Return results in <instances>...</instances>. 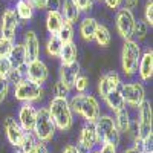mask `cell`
<instances>
[{
    "label": "cell",
    "instance_id": "29",
    "mask_svg": "<svg viewBox=\"0 0 153 153\" xmlns=\"http://www.w3.org/2000/svg\"><path fill=\"white\" fill-rule=\"evenodd\" d=\"M75 34H76V31H75L74 25L65 22V25H63V28L57 34V37L63 45H69V43H75Z\"/></svg>",
    "mask_w": 153,
    "mask_h": 153
},
{
    "label": "cell",
    "instance_id": "7",
    "mask_svg": "<svg viewBox=\"0 0 153 153\" xmlns=\"http://www.w3.org/2000/svg\"><path fill=\"white\" fill-rule=\"evenodd\" d=\"M94 127H95L97 138H98V146L103 144V143H109V144H113V146L120 147L123 136L117 130V127H115L112 113L103 112L98 117V120L94 123Z\"/></svg>",
    "mask_w": 153,
    "mask_h": 153
},
{
    "label": "cell",
    "instance_id": "43",
    "mask_svg": "<svg viewBox=\"0 0 153 153\" xmlns=\"http://www.w3.org/2000/svg\"><path fill=\"white\" fill-rule=\"evenodd\" d=\"M139 3H141V0H123V6H124L126 9L133 11V12L138 9Z\"/></svg>",
    "mask_w": 153,
    "mask_h": 153
},
{
    "label": "cell",
    "instance_id": "12",
    "mask_svg": "<svg viewBox=\"0 0 153 153\" xmlns=\"http://www.w3.org/2000/svg\"><path fill=\"white\" fill-rule=\"evenodd\" d=\"M123 76L117 71H107L98 78L97 81V97L101 101L104 97H107L110 92L118 91L121 83H123Z\"/></svg>",
    "mask_w": 153,
    "mask_h": 153
},
{
    "label": "cell",
    "instance_id": "19",
    "mask_svg": "<svg viewBox=\"0 0 153 153\" xmlns=\"http://www.w3.org/2000/svg\"><path fill=\"white\" fill-rule=\"evenodd\" d=\"M98 20L94 17V16H83L78 22V28H76V32H78V37L84 43H92L94 40V34L97 31V26H98Z\"/></svg>",
    "mask_w": 153,
    "mask_h": 153
},
{
    "label": "cell",
    "instance_id": "34",
    "mask_svg": "<svg viewBox=\"0 0 153 153\" xmlns=\"http://www.w3.org/2000/svg\"><path fill=\"white\" fill-rule=\"evenodd\" d=\"M52 92H54V97H58V98H69L72 95V89H69L68 86H65L60 80H57L52 86Z\"/></svg>",
    "mask_w": 153,
    "mask_h": 153
},
{
    "label": "cell",
    "instance_id": "22",
    "mask_svg": "<svg viewBox=\"0 0 153 153\" xmlns=\"http://www.w3.org/2000/svg\"><path fill=\"white\" fill-rule=\"evenodd\" d=\"M65 25V19H63L60 9H52V11H46L45 16V28L49 35H57L60 29Z\"/></svg>",
    "mask_w": 153,
    "mask_h": 153
},
{
    "label": "cell",
    "instance_id": "2",
    "mask_svg": "<svg viewBox=\"0 0 153 153\" xmlns=\"http://www.w3.org/2000/svg\"><path fill=\"white\" fill-rule=\"evenodd\" d=\"M133 120L138 130L136 143L143 149H152V138H153V107L152 101L146 100L136 110H133Z\"/></svg>",
    "mask_w": 153,
    "mask_h": 153
},
{
    "label": "cell",
    "instance_id": "38",
    "mask_svg": "<svg viewBox=\"0 0 153 153\" xmlns=\"http://www.w3.org/2000/svg\"><path fill=\"white\" fill-rule=\"evenodd\" d=\"M11 91H12V86L5 78H0V106L8 100V97L11 95Z\"/></svg>",
    "mask_w": 153,
    "mask_h": 153
},
{
    "label": "cell",
    "instance_id": "8",
    "mask_svg": "<svg viewBox=\"0 0 153 153\" xmlns=\"http://www.w3.org/2000/svg\"><path fill=\"white\" fill-rule=\"evenodd\" d=\"M32 135L38 139V141H43V143H48V144L52 143V139L57 135V127H55L52 118H51L46 104L38 106L37 120H35V124H34Z\"/></svg>",
    "mask_w": 153,
    "mask_h": 153
},
{
    "label": "cell",
    "instance_id": "42",
    "mask_svg": "<svg viewBox=\"0 0 153 153\" xmlns=\"http://www.w3.org/2000/svg\"><path fill=\"white\" fill-rule=\"evenodd\" d=\"M34 153H51L49 144H48V143H43V141H38V139H37V144H35Z\"/></svg>",
    "mask_w": 153,
    "mask_h": 153
},
{
    "label": "cell",
    "instance_id": "45",
    "mask_svg": "<svg viewBox=\"0 0 153 153\" xmlns=\"http://www.w3.org/2000/svg\"><path fill=\"white\" fill-rule=\"evenodd\" d=\"M28 2H29L37 11H45V9H46V2H48V0H28Z\"/></svg>",
    "mask_w": 153,
    "mask_h": 153
},
{
    "label": "cell",
    "instance_id": "37",
    "mask_svg": "<svg viewBox=\"0 0 153 153\" xmlns=\"http://www.w3.org/2000/svg\"><path fill=\"white\" fill-rule=\"evenodd\" d=\"M14 43H16V42L8 40V38H5V37L0 35V58H8V57H9Z\"/></svg>",
    "mask_w": 153,
    "mask_h": 153
},
{
    "label": "cell",
    "instance_id": "27",
    "mask_svg": "<svg viewBox=\"0 0 153 153\" xmlns=\"http://www.w3.org/2000/svg\"><path fill=\"white\" fill-rule=\"evenodd\" d=\"M58 60H60V65H72V63L78 61V48H76V43L63 45Z\"/></svg>",
    "mask_w": 153,
    "mask_h": 153
},
{
    "label": "cell",
    "instance_id": "46",
    "mask_svg": "<svg viewBox=\"0 0 153 153\" xmlns=\"http://www.w3.org/2000/svg\"><path fill=\"white\" fill-rule=\"evenodd\" d=\"M61 0H48L46 2V9L45 11H52V9H60Z\"/></svg>",
    "mask_w": 153,
    "mask_h": 153
},
{
    "label": "cell",
    "instance_id": "39",
    "mask_svg": "<svg viewBox=\"0 0 153 153\" xmlns=\"http://www.w3.org/2000/svg\"><path fill=\"white\" fill-rule=\"evenodd\" d=\"M12 68H14V66L11 65L9 58H0V78H5L6 80V76L11 72Z\"/></svg>",
    "mask_w": 153,
    "mask_h": 153
},
{
    "label": "cell",
    "instance_id": "25",
    "mask_svg": "<svg viewBox=\"0 0 153 153\" xmlns=\"http://www.w3.org/2000/svg\"><path fill=\"white\" fill-rule=\"evenodd\" d=\"M9 61H11V65L17 68V69H25V66L28 65V58H26V52H25V48L23 45L17 40L14 43V46H12V51H11V54H9Z\"/></svg>",
    "mask_w": 153,
    "mask_h": 153
},
{
    "label": "cell",
    "instance_id": "33",
    "mask_svg": "<svg viewBox=\"0 0 153 153\" xmlns=\"http://www.w3.org/2000/svg\"><path fill=\"white\" fill-rule=\"evenodd\" d=\"M146 25L152 29L153 28V0H146L143 6V17H141Z\"/></svg>",
    "mask_w": 153,
    "mask_h": 153
},
{
    "label": "cell",
    "instance_id": "31",
    "mask_svg": "<svg viewBox=\"0 0 153 153\" xmlns=\"http://www.w3.org/2000/svg\"><path fill=\"white\" fill-rule=\"evenodd\" d=\"M89 89H91V80H89V76L84 74H80V76L74 83L72 91L75 94H87Z\"/></svg>",
    "mask_w": 153,
    "mask_h": 153
},
{
    "label": "cell",
    "instance_id": "3",
    "mask_svg": "<svg viewBox=\"0 0 153 153\" xmlns=\"http://www.w3.org/2000/svg\"><path fill=\"white\" fill-rule=\"evenodd\" d=\"M48 110L52 118L57 132H71L75 126V115L69 106V98H58L52 97L48 101Z\"/></svg>",
    "mask_w": 153,
    "mask_h": 153
},
{
    "label": "cell",
    "instance_id": "5",
    "mask_svg": "<svg viewBox=\"0 0 153 153\" xmlns=\"http://www.w3.org/2000/svg\"><path fill=\"white\" fill-rule=\"evenodd\" d=\"M120 92L123 95L124 104L127 109H130L132 112L136 110L141 106L147 98V87L144 83H141L136 78H130V80H123L121 86H120Z\"/></svg>",
    "mask_w": 153,
    "mask_h": 153
},
{
    "label": "cell",
    "instance_id": "10",
    "mask_svg": "<svg viewBox=\"0 0 153 153\" xmlns=\"http://www.w3.org/2000/svg\"><path fill=\"white\" fill-rule=\"evenodd\" d=\"M20 28H22V23L17 19L12 6L11 5L5 6L2 14H0V35L8 38V40L17 42Z\"/></svg>",
    "mask_w": 153,
    "mask_h": 153
},
{
    "label": "cell",
    "instance_id": "9",
    "mask_svg": "<svg viewBox=\"0 0 153 153\" xmlns=\"http://www.w3.org/2000/svg\"><path fill=\"white\" fill-rule=\"evenodd\" d=\"M135 23H136V14L130 9H126L124 6L115 11L113 14V25L117 34L126 40H133V31H135Z\"/></svg>",
    "mask_w": 153,
    "mask_h": 153
},
{
    "label": "cell",
    "instance_id": "23",
    "mask_svg": "<svg viewBox=\"0 0 153 153\" xmlns=\"http://www.w3.org/2000/svg\"><path fill=\"white\" fill-rule=\"evenodd\" d=\"M60 12L65 22L71 23V25H78L80 19L83 17V14L76 9V6L72 3V0H61V6H60Z\"/></svg>",
    "mask_w": 153,
    "mask_h": 153
},
{
    "label": "cell",
    "instance_id": "32",
    "mask_svg": "<svg viewBox=\"0 0 153 153\" xmlns=\"http://www.w3.org/2000/svg\"><path fill=\"white\" fill-rule=\"evenodd\" d=\"M35 144H37V138L32 135V132H26V135H25V138H23V143H22L19 150L22 153H34Z\"/></svg>",
    "mask_w": 153,
    "mask_h": 153
},
{
    "label": "cell",
    "instance_id": "50",
    "mask_svg": "<svg viewBox=\"0 0 153 153\" xmlns=\"http://www.w3.org/2000/svg\"><path fill=\"white\" fill-rule=\"evenodd\" d=\"M95 2H101V0H95Z\"/></svg>",
    "mask_w": 153,
    "mask_h": 153
},
{
    "label": "cell",
    "instance_id": "48",
    "mask_svg": "<svg viewBox=\"0 0 153 153\" xmlns=\"http://www.w3.org/2000/svg\"><path fill=\"white\" fill-rule=\"evenodd\" d=\"M144 153H153V150H152V149H147V150H146Z\"/></svg>",
    "mask_w": 153,
    "mask_h": 153
},
{
    "label": "cell",
    "instance_id": "36",
    "mask_svg": "<svg viewBox=\"0 0 153 153\" xmlns=\"http://www.w3.org/2000/svg\"><path fill=\"white\" fill-rule=\"evenodd\" d=\"M22 80H25V71H23V69H17V68H12L11 72L8 74V76H6V81H8L11 86L19 84Z\"/></svg>",
    "mask_w": 153,
    "mask_h": 153
},
{
    "label": "cell",
    "instance_id": "51",
    "mask_svg": "<svg viewBox=\"0 0 153 153\" xmlns=\"http://www.w3.org/2000/svg\"><path fill=\"white\" fill-rule=\"evenodd\" d=\"M51 153H52V152H51Z\"/></svg>",
    "mask_w": 153,
    "mask_h": 153
},
{
    "label": "cell",
    "instance_id": "21",
    "mask_svg": "<svg viewBox=\"0 0 153 153\" xmlns=\"http://www.w3.org/2000/svg\"><path fill=\"white\" fill-rule=\"evenodd\" d=\"M11 6H12V9H14L16 16L20 20L22 25L29 23V22L34 20L37 9L28 2V0H14V3H12Z\"/></svg>",
    "mask_w": 153,
    "mask_h": 153
},
{
    "label": "cell",
    "instance_id": "49",
    "mask_svg": "<svg viewBox=\"0 0 153 153\" xmlns=\"http://www.w3.org/2000/svg\"><path fill=\"white\" fill-rule=\"evenodd\" d=\"M12 153H22L20 150H14V152H12Z\"/></svg>",
    "mask_w": 153,
    "mask_h": 153
},
{
    "label": "cell",
    "instance_id": "4",
    "mask_svg": "<svg viewBox=\"0 0 153 153\" xmlns=\"http://www.w3.org/2000/svg\"><path fill=\"white\" fill-rule=\"evenodd\" d=\"M143 49H144L143 45L135 40L123 42L121 52H120V71H121L120 74L123 78L126 80L136 78V71H138L139 60H141Z\"/></svg>",
    "mask_w": 153,
    "mask_h": 153
},
{
    "label": "cell",
    "instance_id": "30",
    "mask_svg": "<svg viewBox=\"0 0 153 153\" xmlns=\"http://www.w3.org/2000/svg\"><path fill=\"white\" fill-rule=\"evenodd\" d=\"M150 28L146 25V22L141 17H136V23H135V31H133V40L138 43L146 42V38L149 37Z\"/></svg>",
    "mask_w": 153,
    "mask_h": 153
},
{
    "label": "cell",
    "instance_id": "47",
    "mask_svg": "<svg viewBox=\"0 0 153 153\" xmlns=\"http://www.w3.org/2000/svg\"><path fill=\"white\" fill-rule=\"evenodd\" d=\"M87 153H100V150H98V147H97V149H94V150H91V152H87Z\"/></svg>",
    "mask_w": 153,
    "mask_h": 153
},
{
    "label": "cell",
    "instance_id": "26",
    "mask_svg": "<svg viewBox=\"0 0 153 153\" xmlns=\"http://www.w3.org/2000/svg\"><path fill=\"white\" fill-rule=\"evenodd\" d=\"M97 46L100 48H109L112 45V31L106 23H98L97 31L94 34V40H92Z\"/></svg>",
    "mask_w": 153,
    "mask_h": 153
},
{
    "label": "cell",
    "instance_id": "17",
    "mask_svg": "<svg viewBox=\"0 0 153 153\" xmlns=\"http://www.w3.org/2000/svg\"><path fill=\"white\" fill-rule=\"evenodd\" d=\"M37 110L38 106L29 104V103H22L19 110H17V123L22 126V129L25 132H32L34 130V124L37 120Z\"/></svg>",
    "mask_w": 153,
    "mask_h": 153
},
{
    "label": "cell",
    "instance_id": "1",
    "mask_svg": "<svg viewBox=\"0 0 153 153\" xmlns=\"http://www.w3.org/2000/svg\"><path fill=\"white\" fill-rule=\"evenodd\" d=\"M69 106L75 117H80L83 123H95L98 117L103 113L101 101L97 95L87 94H74L69 97Z\"/></svg>",
    "mask_w": 153,
    "mask_h": 153
},
{
    "label": "cell",
    "instance_id": "41",
    "mask_svg": "<svg viewBox=\"0 0 153 153\" xmlns=\"http://www.w3.org/2000/svg\"><path fill=\"white\" fill-rule=\"evenodd\" d=\"M98 150H100V153H120V147L113 146V144H109V143L100 144Z\"/></svg>",
    "mask_w": 153,
    "mask_h": 153
},
{
    "label": "cell",
    "instance_id": "11",
    "mask_svg": "<svg viewBox=\"0 0 153 153\" xmlns=\"http://www.w3.org/2000/svg\"><path fill=\"white\" fill-rule=\"evenodd\" d=\"M23 71H25V78H28L37 84H42V86H45L51 78L49 66L46 65V61L43 58L28 61V65L25 66Z\"/></svg>",
    "mask_w": 153,
    "mask_h": 153
},
{
    "label": "cell",
    "instance_id": "28",
    "mask_svg": "<svg viewBox=\"0 0 153 153\" xmlns=\"http://www.w3.org/2000/svg\"><path fill=\"white\" fill-rule=\"evenodd\" d=\"M61 48H63V43L58 40L57 35H48L42 51H45V54L49 58H58V55L61 52Z\"/></svg>",
    "mask_w": 153,
    "mask_h": 153
},
{
    "label": "cell",
    "instance_id": "35",
    "mask_svg": "<svg viewBox=\"0 0 153 153\" xmlns=\"http://www.w3.org/2000/svg\"><path fill=\"white\" fill-rule=\"evenodd\" d=\"M72 3L76 6V9H78L83 16H86V14H89L92 9H94V6H95V0H72Z\"/></svg>",
    "mask_w": 153,
    "mask_h": 153
},
{
    "label": "cell",
    "instance_id": "24",
    "mask_svg": "<svg viewBox=\"0 0 153 153\" xmlns=\"http://www.w3.org/2000/svg\"><path fill=\"white\" fill-rule=\"evenodd\" d=\"M101 103H103V106L106 107V110H107L109 113H112V115H113L115 112L121 110L123 107H126L124 100H123V95H121V92H120V89H118V91L110 92L107 97H104L103 100H101Z\"/></svg>",
    "mask_w": 153,
    "mask_h": 153
},
{
    "label": "cell",
    "instance_id": "20",
    "mask_svg": "<svg viewBox=\"0 0 153 153\" xmlns=\"http://www.w3.org/2000/svg\"><path fill=\"white\" fill-rule=\"evenodd\" d=\"M113 123H115V127L117 130L120 132L121 136H127L132 129V124H133V112L127 107H123L121 110L115 112L113 115Z\"/></svg>",
    "mask_w": 153,
    "mask_h": 153
},
{
    "label": "cell",
    "instance_id": "13",
    "mask_svg": "<svg viewBox=\"0 0 153 153\" xmlns=\"http://www.w3.org/2000/svg\"><path fill=\"white\" fill-rule=\"evenodd\" d=\"M23 48H25V52H26V58L28 61L37 60V58H42V45H40V38H38L37 32L31 28L25 29L22 32V38L19 40Z\"/></svg>",
    "mask_w": 153,
    "mask_h": 153
},
{
    "label": "cell",
    "instance_id": "44",
    "mask_svg": "<svg viewBox=\"0 0 153 153\" xmlns=\"http://www.w3.org/2000/svg\"><path fill=\"white\" fill-rule=\"evenodd\" d=\"M61 153H86V152H83L76 144H66L63 147Z\"/></svg>",
    "mask_w": 153,
    "mask_h": 153
},
{
    "label": "cell",
    "instance_id": "18",
    "mask_svg": "<svg viewBox=\"0 0 153 153\" xmlns=\"http://www.w3.org/2000/svg\"><path fill=\"white\" fill-rule=\"evenodd\" d=\"M80 74H83L80 61H75L72 65H60L58 66V80L65 86H68L69 89L74 87V83L80 76Z\"/></svg>",
    "mask_w": 153,
    "mask_h": 153
},
{
    "label": "cell",
    "instance_id": "40",
    "mask_svg": "<svg viewBox=\"0 0 153 153\" xmlns=\"http://www.w3.org/2000/svg\"><path fill=\"white\" fill-rule=\"evenodd\" d=\"M101 3H103L107 9H110L112 12L123 8V0H101Z\"/></svg>",
    "mask_w": 153,
    "mask_h": 153
},
{
    "label": "cell",
    "instance_id": "14",
    "mask_svg": "<svg viewBox=\"0 0 153 153\" xmlns=\"http://www.w3.org/2000/svg\"><path fill=\"white\" fill-rule=\"evenodd\" d=\"M3 132H5L6 141L9 143V146L14 147V150H19L26 132L22 129V126L17 123L14 117H6L3 120Z\"/></svg>",
    "mask_w": 153,
    "mask_h": 153
},
{
    "label": "cell",
    "instance_id": "15",
    "mask_svg": "<svg viewBox=\"0 0 153 153\" xmlns=\"http://www.w3.org/2000/svg\"><path fill=\"white\" fill-rule=\"evenodd\" d=\"M76 146L86 153L98 147V138H97V132H95V127L92 123L81 124L78 138H76Z\"/></svg>",
    "mask_w": 153,
    "mask_h": 153
},
{
    "label": "cell",
    "instance_id": "16",
    "mask_svg": "<svg viewBox=\"0 0 153 153\" xmlns=\"http://www.w3.org/2000/svg\"><path fill=\"white\" fill-rule=\"evenodd\" d=\"M152 78H153V49L147 46L143 49L141 60H139L138 71H136V80L146 84L152 81Z\"/></svg>",
    "mask_w": 153,
    "mask_h": 153
},
{
    "label": "cell",
    "instance_id": "6",
    "mask_svg": "<svg viewBox=\"0 0 153 153\" xmlns=\"http://www.w3.org/2000/svg\"><path fill=\"white\" fill-rule=\"evenodd\" d=\"M12 97L16 98V101L19 103H29V104H38L42 103L46 97V89L42 84H37L28 78L22 80L19 84L12 86V91H11Z\"/></svg>",
    "mask_w": 153,
    "mask_h": 153
}]
</instances>
